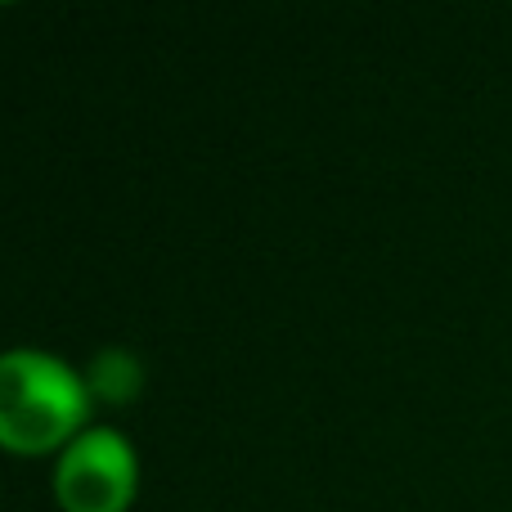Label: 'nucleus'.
Listing matches in <instances>:
<instances>
[{"label": "nucleus", "mask_w": 512, "mask_h": 512, "mask_svg": "<svg viewBox=\"0 0 512 512\" xmlns=\"http://www.w3.org/2000/svg\"><path fill=\"white\" fill-rule=\"evenodd\" d=\"M90 387L50 351H0V450H68L90 418Z\"/></svg>", "instance_id": "obj_1"}, {"label": "nucleus", "mask_w": 512, "mask_h": 512, "mask_svg": "<svg viewBox=\"0 0 512 512\" xmlns=\"http://www.w3.org/2000/svg\"><path fill=\"white\" fill-rule=\"evenodd\" d=\"M140 486V459L113 427H86L54 463V499L63 512H126Z\"/></svg>", "instance_id": "obj_2"}, {"label": "nucleus", "mask_w": 512, "mask_h": 512, "mask_svg": "<svg viewBox=\"0 0 512 512\" xmlns=\"http://www.w3.org/2000/svg\"><path fill=\"white\" fill-rule=\"evenodd\" d=\"M86 387H90V396H104V400H113V405H122V400H131L135 391H140V364L126 351H99L95 360H90Z\"/></svg>", "instance_id": "obj_3"}]
</instances>
